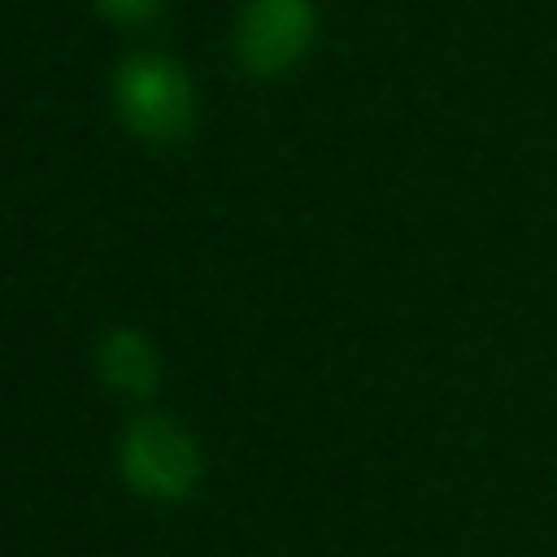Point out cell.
Wrapping results in <instances>:
<instances>
[{"label":"cell","mask_w":557,"mask_h":557,"mask_svg":"<svg viewBox=\"0 0 557 557\" xmlns=\"http://www.w3.org/2000/svg\"><path fill=\"white\" fill-rule=\"evenodd\" d=\"M104 17L113 22H126V26H144L161 13V0H96Z\"/></svg>","instance_id":"5"},{"label":"cell","mask_w":557,"mask_h":557,"mask_svg":"<svg viewBox=\"0 0 557 557\" xmlns=\"http://www.w3.org/2000/svg\"><path fill=\"white\" fill-rule=\"evenodd\" d=\"M113 100H117L122 122L139 139H152V144L183 139L191 126V113H196V96H191L187 74L157 52H135L117 65Z\"/></svg>","instance_id":"1"},{"label":"cell","mask_w":557,"mask_h":557,"mask_svg":"<svg viewBox=\"0 0 557 557\" xmlns=\"http://www.w3.org/2000/svg\"><path fill=\"white\" fill-rule=\"evenodd\" d=\"M313 26L309 0H248L235 22V52L252 74H283L309 52Z\"/></svg>","instance_id":"3"},{"label":"cell","mask_w":557,"mask_h":557,"mask_svg":"<svg viewBox=\"0 0 557 557\" xmlns=\"http://www.w3.org/2000/svg\"><path fill=\"white\" fill-rule=\"evenodd\" d=\"M100 374L113 392L126 396H152L157 392V352L139 331H113L100 339Z\"/></svg>","instance_id":"4"},{"label":"cell","mask_w":557,"mask_h":557,"mask_svg":"<svg viewBox=\"0 0 557 557\" xmlns=\"http://www.w3.org/2000/svg\"><path fill=\"white\" fill-rule=\"evenodd\" d=\"M122 470L135 492L157 500H183L200 479V448L183 426L148 413L135 418L122 440Z\"/></svg>","instance_id":"2"}]
</instances>
